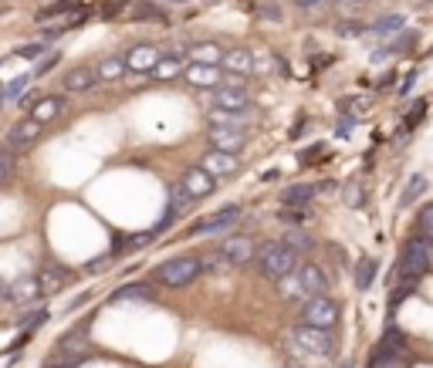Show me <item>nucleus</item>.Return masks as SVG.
Instances as JSON below:
<instances>
[{"label":"nucleus","instance_id":"e433bc0d","mask_svg":"<svg viewBox=\"0 0 433 368\" xmlns=\"http://www.w3.org/2000/svg\"><path fill=\"white\" fill-rule=\"evenodd\" d=\"M58 58H61L58 51H47L44 58H38V65H34V71H31V78H41V75H47V71H51V68L58 65Z\"/></svg>","mask_w":433,"mask_h":368},{"label":"nucleus","instance_id":"6e6552de","mask_svg":"<svg viewBox=\"0 0 433 368\" xmlns=\"http://www.w3.org/2000/svg\"><path fill=\"white\" fill-rule=\"evenodd\" d=\"M41 128H44V125L34 122V119L17 122L10 132H7V135H3V146H0V149H7V152H14V156H17V152H24L28 146H34V142L41 139Z\"/></svg>","mask_w":433,"mask_h":368},{"label":"nucleus","instance_id":"412c9836","mask_svg":"<svg viewBox=\"0 0 433 368\" xmlns=\"http://www.w3.org/2000/svg\"><path fill=\"white\" fill-rule=\"evenodd\" d=\"M95 75H98V82H122V75H125V54L122 51L118 54H105L95 65Z\"/></svg>","mask_w":433,"mask_h":368},{"label":"nucleus","instance_id":"a19ab883","mask_svg":"<svg viewBox=\"0 0 433 368\" xmlns=\"http://www.w3.org/2000/svg\"><path fill=\"white\" fill-rule=\"evenodd\" d=\"M47 318H51V314H47L44 308H41V311H31L28 318H21V321H17V327H38V325H44Z\"/></svg>","mask_w":433,"mask_h":368},{"label":"nucleus","instance_id":"c03bdc74","mask_svg":"<svg viewBox=\"0 0 433 368\" xmlns=\"http://www.w3.org/2000/svg\"><path fill=\"white\" fill-rule=\"evenodd\" d=\"M318 196H332V193H339V183H332V179H325V183H318L315 186Z\"/></svg>","mask_w":433,"mask_h":368},{"label":"nucleus","instance_id":"ddd939ff","mask_svg":"<svg viewBox=\"0 0 433 368\" xmlns=\"http://www.w3.org/2000/svg\"><path fill=\"white\" fill-rule=\"evenodd\" d=\"M207 139H210V149L231 152V156H237V152L247 146V132H244V128H217V125H210Z\"/></svg>","mask_w":433,"mask_h":368},{"label":"nucleus","instance_id":"13d9d810","mask_svg":"<svg viewBox=\"0 0 433 368\" xmlns=\"http://www.w3.org/2000/svg\"><path fill=\"white\" fill-rule=\"evenodd\" d=\"M291 368H302V365H291Z\"/></svg>","mask_w":433,"mask_h":368},{"label":"nucleus","instance_id":"37998d69","mask_svg":"<svg viewBox=\"0 0 433 368\" xmlns=\"http://www.w3.org/2000/svg\"><path fill=\"white\" fill-rule=\"evenodd\" d=\"M105 264H109V257H98V260H88L85 271H88V274H102V271H109Z\"/></svg>","mask_w":433,"mask_h":368},{"label":"nucleus","instance_id":"20e7f679","mask_svg":"<svg viewBox=\"0 0 433 368\" xmlns=\"http://www.w3.org/2000/svg\"><path fill=\"white\" fill-rule=\"evenodd\" d=\"M339 318H342V308H339V301H332L328 294H312V297L302 301V325L332 331V327L339 325Z\"/></svg>","mask_w":433,"mask_h":368},{"label":"nucleus","instance_id":"de8ad7c7","mask_svg":"<svg viewBox=\"0 0 433 368\" xmlns=\"http://www.w3.org/2000/svg\"><path fill=\"white\" fill-rule=\"evenodd\" d=\"M257 17H268V21H277V10H275V7H261V10H257Z\"/></svg>","mask_w":433,"mask_h":368},{"label":"nucleus","instance_id":"5fc2aeb1","mask_svg":"<svg viewBox=\"0 0 433 368\" xmlns=\"http://www.w3.org/2000/svg\"><path fill=\"white\" fill-rule=\"evenodd\" d=\"M162 3H187V0H162Z\"/></svg>","mask_w":433,"mask_h":368},{"label":"nucleus","instance_id":"9d476101","mask_svg":"<svg viewBox=\"0 0 433 368\" xmlns=\"http://www.w3.org/2000/svg\"><path fill=\"white\" fill-rule=\"evenodd\" d=\"M180 189L190 196V200H207V196H213V189H217V179L203 169V165H190L187 172H183V183H180Z\"/></svg>","mask_w":433,"mask_h":368},{"label":"nucleus","instance_id":"a211bd4d","mask_svg":"<svg viewBox=\"0 0 433 368\" xmlns=\"http://www.w3.org/2000/svg\"><path fill=\"white\" fill-rule=\"evenodd\" d=\"M112 304H129V301H139V304H149V301H156V287L149 284V281H136V284H125L118 287L116 294L109 297Z\"/></svg>","mask_w":433,"mask_h":368},{"label":"nucleus","instance_id":"f8f14e48","mask_svg":"<svg viewBox=\"0 0 433 368\" xmlns=\"http://www.w3.org/2000/svg\"><path fill=\"white\" fill-rule=\"evenodd\" d=\"M183 78L190 88H203V91H213L217 84H224V68L220 65H187L183 68Z\"/></svg>","mask_w":433,"mask_h":368},{"label":"nucleus","instance_id":"c85d7f7f","mask_svg":"<svg viewBox=\"0 0 433 368\" xmlns=\"http://www.w3.org/2000/svg\"><path fill=\"white\" fill-rule=\"evenodd\" d=\"M277 220H281V223H288V227H302V223H308V220H312V206H281Z\"/></svg>","mask_w":433,"mask_h":368},{"label":"nucleus","instance_id":"603ef678","mask_svg":"<svg viewBox=\"0 0 433 368\" xmlns=\"http://www.w3.org/2000/svg\"><path fill=\"white\" fill-rule=\"evenodd\" d=\"M44 368H65V365H61V362H47Z\"/></svg>","mask_w":433,"mask_h":368},{"label":"nucleus","instance_id":"7ed1b4c3","mask_svg":"<svg viewBox=\"0 0 433 368\" xmlns=\"http://www.w3.org/2000/svg\"><path fill=\"white\" fill-rule=\"evenodd\" d=\"M200 260L197 257H190V253H183V257H173V260H162L156 271H153V281L162 287H187L193 284L200 277Z\"/></svg>","mask_w":433,"mask_h":368},{"label":"nucleus","instance_id":"79ce46f5","mask_svg":"<svg viewBox=\"0 0 433 368\" xmlns=\"http://www.w3.org/2000/svg\"><path fill=\"white\" fill-rule=\"evenodd\" d=\"M271 65H275V58H271L268 51L254 54V71H271Z\"/></svg>","mask_w":433,"mask_h":368},{"label":"nucleus","instance_id":"393cba45","mask_svg":"<svg viewBox=\"0 0 433 368\" xmlns=\"http://www.w3.org/2000/svg\"><path fill=\"white\" fill-rule=\"evenodd\" d=\"M403 24H406L403 14H386V17H379L372 27H366V34H369V38H393V34L403 31Z\"/></svg>","mask_w":433,"mask_h":368},{"label":"nucleus","instance_id":"58836bf2","mask_svg":"<svg viewBox=\"0 0 433 368\" xmlns=\"http://www.w3.org/2000/svg\"><path fill=\"white\" fill-rule=\"evenodd\" d=\"M416 227H420V233H423V237H433V203H427L423 209H420Z\"/></svg>","mask_w":433,"mask_h":368},{"label":"nucleus","instance_id":"0eeeda50","mask_svg":"<svg viewBox=\"0 0 433 368\" xmlns=\"http://www.w3.org/2000/svg\"><path fill=\"white\" fill-rule=\"evenodd\" d=\"M162 54H166V51H162L159 44H132V47L125 51V71H132V75H149L159 65Z\"/></svg>","mask_w":433,"mask_h":368},{"label":"nucleus","instance_id":"9b49d317","mask_svg":"<svg viewBox=\"0 0 433 368\" xmlns=\"http://www.w3.org/2000/svg\"><path fill=\"white\" fill-rule=\"evenodd\" d=\"M210 102H213V108L251 112V95H247V88H237V84H217V88L210 91Z\"/></svg>","mask_w":433,"mask_h":368},{"label":"nucleus","instance_id":"f3484780","mask_svg":"<svg viewBox=\"0 0 433 368\" xmlns=\"http://www.w3.org/2000/svg\"><path fill=\"white\" fill-rule=\"evenodd\" d=\"M295 277H298V284H302V290H305L308 297L328 290V277L321 274V267L312 264V260H308V264H298V267H295Z\"/></svg>","mask_w":433,"mask_h":368},{"label":"nucleus","instance_id":"ea45409f","mask_svg":"<svg viewBox=\"0 0 433 368\" xmlns=\"http://www.w3.org/2000/svg\"><path fill=\"white\" fill-rule=\"evenodd\" d=\"M10 176H14V152L0 149V186H3Z\"/></svg>","mask_w":433,"mask_h":368},{"label":"nucleus","instance_id":"473e14b6","mask_svg":"<svg viewBox=\"0 0 433 368\" xmlns=\"http://www.w3.org/2000/svg\"><path fill=\"white\" fill-rule=\"evenodd\" d=\"M342 200H346V206H352V209L366 206V186H362L359 179L346 183V186H342Z\"/></svg>","mask_w":433,"mask_h":368},{"label":"nucleus","instance_id":"f704fd0d","mask_svg":"<svg viewBox=\"0 0 433 368\" xmlns=\"http://www.w3.org/2000/svg\"><path fill=\"white\" fill-rule=\"evenodd\" d=\"M284 244L291 246L298 257H302V250H312L315 246V240H308V233H302V230H291L288 237H284Z\"/></svg>","mask_w":433,"mask_h":368},{"label":"nucleus","instance_id":"72a5a7b5","mask_svg":"<svg viewBox=\"0 0 433 368\" xmlns=\"http://www.w3.org/2000/svg\"><path fill=\"white\" fill-rule=\"evenodd\" d=\"M28 82H31V75H21L17 82L3 84V105H17L21 95H24V88H28Z\"/></svg>","mask_w":433,"mask_h":368},{"label":"nucleus","instance_id":"7c9ffc66","mask_svg":"<svg viewBox=\"0 0 433 368\" xmlns=\"http://www.w3.org/2000/svg\"><path fill=\"white\" fill-rule=\"evenodd\" d=\"M197 260H200V267H203V271H227V267H231V260H227L217 246H213V250H203Z\"/></svg>","mask_w":433,"mask_h":368},{"label":"nucleus","instance_id":"2f4dec72","mask_svg":"<svg viewBox=\"0 0 433 368\" xmlns=\"http://www.w3.org/2000/svg\"><path fill=\"white\" fill-rule=\"evenodd\" d=\"M78 7V0H54V3H47V7H41L38 17L34 21H51V17H58V14H68V10H75Z\"/></svg>","mask_w":433,"mask_h":368},{"label":"nucleus","instance_id":"8fccbe9b","mask_svg":"<svg viewBox=\"0 0 433 368\" xmlns=\"http://www.w3.org/2000/svg\"><path fill=\"white\" fill-rule=\"evenodd\" d=\"M413 78H416V75H406V78H403V84H399V91H410V88H413Z\"/></svg>","mask_w":433,"mask_h":368},{"label":"nucleus","instance_id":"3c124183","mask_svg":"<svg viewBox=\"0 0 433 368\" xmlns=\"http://www.w3.org/2000/svg\"><path fill=\"white\" fill-rule=\"evenodd\" d=\"M0 301H7V284L0 281Z\"/></svg>","mask_w":433,"mask_h":368},{"label":"nucleus","instance_id":"423d86ee","mask_svg":"<svg viewBox=\"0 0 433 368\" xmlns=\"http://www.w3.org/2000/svg\"><path fill=\"white\" fill-rule=\"evenodd\" d=\"M217 250L231 260V267H244V264H251L254 260V253H257V246H254V237H247V233H227Z\"/></svg>","mask_w":433,"mask_h":368},{"label":"nucleus","instance_id":"bb28decb","mask_svg":"<svg viewBox=\"0 0 433 368\" xmlns=\"http://www.w3.org/2000/svg\"><path fill=\"white\" fill-rule=\"evenodd\" d=\"M376 271H379V260L376 257H359L355 260V287L359 290H369L376 281Z\"/></svg>","mask_w":433,"mask_h":368},{"label":"nucleus","instance_id":"cd10ccee","mask_svg":"<svg viewBox=\"0 0 433 368\" xmlns=\"http://www.w3.org/2000/svg\"><path fill=\"white\" fill-rule=\"evenodd\" d=\"M423 193H427V176H423V172H413L410 183H406V189H403V196H399V206H413Z\"/></svg>","mask_w":433,"mask_h":368},{"label":"nucleus","instance_id":"a878e982","mask_svg":"<svg viewBox=\"0 0 433 368\" xmlns=\"http://www.w3.org/2000/svg\"><path fill=\"white\" fill-rule=\"evenodd\" d=\"M38 281H41V294H58L61 287L68 284V274L61 271V267H41V274H38Z\"/></svg>","mask_w":433,"mask_h":368},{"label":"nucleus","instance_id":"4c0bfd02","mask_svg":"<svg viewBox=\"0 0 433 368\" xmlns=\"http://www.w3.org/2000/svg\"><path fill=\"white\" fill-rule=\"evenodd\" d=\"M335 34H339V38H359V34H366V24H359V21H342V24H335Z\"/></svg>","mask_w":433,"mask_h":368},{"label":"nucleus","instance_id":"f257e3e1","mask_svg":"<svg viewBox=\"0 0 433 368\" xmlns=\"http://www.w3.org/2000/svg\"><path fill=\"white\" fill-rule=\"evenodd\" d=\"M433 264V244L430 237H413L399 250V264H396V281H416L430 271Z\"/></svg>","mask_w":433,"mask_h":368},{"label":"nucleus","instance_id":"39448f33","mask_svg":"<svg viewBox=\"0 0 433 368\" xmlns=\"http://www.w3.org/2000/svg\"><path fill=\"white\" fill-rule=\"evenodd\" d=\"M288 341L298 352H308V355H332V348H335L332 331H321V327H312V325L288 327Z\"/></svg>","mask_w":433,"mask_h":368},{"label":"nucleus","instance_id":"4d7b16f0","mask_svg":"<svg viewBox=\"0 0 433 368\" xmlns=\"http://www.w3.org/2000/svg\"><path fill=\"white\" fill-rule=\"evenodd\" d=\"M342 368H352V365H342Z\"/></svg>","mask_w":433,"mask_h":368},{"label":"nucleus","instance_id":"6e6d98bb","mask_svg":"<svg viewBox=\"0 0 433 368\" xmlns=\"http://www.w3.org/2000/svg\"><path fill=\"white\" fill-rule=\"evenodd\" d=\"M335 3H355V0H335Z\"/></svg>","mask_w":433,"mask_h":368},{"label":"nucleus","instance_id":"49530a36","mask_svg":"<svg viewBox=\"0 0 433 368\" xmlns=\"http://www.w3.org/2000/svg\"><path fill=\"white\" fill-rule=\"evenodd\" d=\"M321 3H325V0H295V7H302V10H315Z\"/></svg>","mask_w":433,"mask_h":368},{"label":"nucleus","instance_id":"c756f323","mask_svg":"<svg viewBox=\"0 0 433 368\" xmlns=\"http://www.w3.org/2000/svg\"><path fill=\"white\" fill-rule=\"evenodd\" d=\"M277 294L284 297V301H302V297H308L305 290H302V284H298V277L295 274H288V277H277Z\"/></svg>","mask_w":433,"mask_h":368},{"label":"nucleus","instance_id":"2eb2a0df","mask_svg":"<svg viewBox=\"0 0 433 368\" xmlns=\"http://www.w3.org/2000/svg\"><path fill=\"white\" fill-rule=\"evenodd\" d=\"M98 84V75H95V65H78V68H72L65 78H61V88L68 91V95H81V91H92Z\"/></svg>","mask_w":433,"mask_h":368},{"label":"nucleus","instance_id":"4be33fe9","mask_svg":"<svg viewBox=\"0 0 433 368\" xmlns=\"http://www.w3.org/2000/svg\"><path fill=\"white\" fill-rule=\"evenodd\" d=\"M207 122L217 125V128H247V122H251V112H227V108H210V112H207Z\"/></svg>","mask_w":433,"mask_h":368},{"label":"nucleus","instance_id":"c9c22d12","mask_svg":"<svg viewBox=\"0 0 433 368\" xmlns=\"http://www.w3.org/2000/svg\"><path fill=\"white\" fill-rule=\"evenodd\" d=\"M47 51H51V47H47V44L44 41H34V44H21V47H17V51H14V54H17V58H28V61H38L41 54H47Z\"/></svg>","mask_w":433,"mask_h":368},{"label":"nucleus","instance_id":"aec40b11","mask_svg":"<svg viewBox=\"0 0 433 368\" xmlns=\"http://www.w3.org/2000/svg\"><path fill=\"white\" fill-rule=\"evenodd\" d=\"M38 297H41L38 277H24V281H17L14 287H7V301L17 304V308H24V304H31V301H38Z\"/></svg>","mask_w":433,"mask_h":368},{"label":"nucleus","instance_id":"1a4fd4ad","mask_svg":"<svg viewBox=\"0 0 433 368\" xmlns=\"http://www.w3.org/2000/svg\"><path fill=\"white\" fill-rule=\"evenodd\" d=\"M240 216H244L240 206H224V209H217L213 216L197 220V223L190 227V233H227L234 223H240Z\"/></svg>","mask_w":433,"mask_h":368},{"label":"nucleus","instance_id":"4468645a","mask_svg":"<svg viewBox=\"0 0 433 368\" xmlns=\"http://www.w3.org/2000/svg\"><path fill=\"white\" fill-rule=\"evenodd\" d=\"M65 105H68V98H65V95H41L38 102L31 105V115H28V119L47 125V122H54V119L65 112Z\"/></svg>","mask_w":433,"mask_h":368},{"label":"nucleus","instance_id":"5701e85b","mask_svg":"<svg viewBox=\"0 0 433 368\" xmlns=\"http://www.w3.org/2000/svg\"><path fill=\"white\" fill-rule=\"evenodd\" d=\"M190 61L193 65H220V58H224V47L217 41H197V44H190Z\"/></svg>","mask_w":433,"mask_h":368},{"label":"nucleus","instance_id":"a18cd8bd","mask_svg":"<svg viewBox=\"0 0 433 368\" xmlns=\"http://www.w3.org/2000/svg\"><path fill=\"white\" fill-rule=\"evenodd\" d=\"M136 17H139V21H142V17H159V10L153 3H142V7H136Z\"/></svg>","mask_w":433,"mask_h":368},{"label":"nucleus","instance_id":"dca6fc26","mask_svg":"<svg viewBox=\"0 0 433 368\" xmlns=\"http://www.w3.org/2000/svg\"><path fill=\"white\" fill-rule=\"evenodd\" d=\"M203 169L213 176V179H220V176H234L240 172V159L231 156V152H217V149H210V152H203Z\"/></svg>","mask_w":433,"mask_h":368},{"label":"nucleus","instance_id":"864d4df0","mask_svg":"<svg viewBox=\"0 0 433 368\" xmlns=\"http://www.w3.org/2000/svg\"><path fill=\"white\" fill-rule=\"evenodd\" d=\"M0 108H3V84H0Z\"/></svg>","mask_w":433,"mask_h":368},{"label":"nucleus","instance_id":"f03ea898","mask_svg":"<svg viewBox=\"0 0 433 368\" xmlns=\"http://www.w3.org/2000/svg\"><path fill=\"white\" fill-rule=\"evenodd\" d=\"M254 257H257V271H261L264 277H271V281L295 274V267L302 264V257L284 244V240H271V244H264Z\"/></svg>","mask_w":433,"mask_h":368},{"label":"nucleus","instance_id":"b1692460","mask_svg":"<svg viewBox=\"0 0 433 368\" xmlns=\"http://www.w3.org/2000/svg\"><path fill=\"white\" fill-rule=\"evenodd\" d=\"M315 186H308V183H295V186H284L281 189V206H312L315 200Z\"/></svg>","mask_w":433,"mask_h":368},{"label":"nucleus","instance_id":"6ab92c4d","mask_svg":"<svg viewBox=\"0 0 433 368\" xmlns=\"http://www.w3.org/2000/svg\"><path fill=\"white\" fill-rule=\"evenodd\" d=\"M220 65H224V71H231V75H251L254 71V54L247 51V47H227L224 51V58H220Z\"/></svg>","mask_w":433,"mask_h":368},{"label":"nucleus","instance_id":"09e8293b","mask_svg":"<svg viewBox=\"0 0 433 368\" xmlns=\"http://www.w3.org/2000/svg\"><path fill=\"white\" fill-rule=\"evenodd\" d=\"M328 253H332L339 264H346V250H342V246H328Z\"/></svg>","mask_w":433,"mask_h":368}]
</instances>
